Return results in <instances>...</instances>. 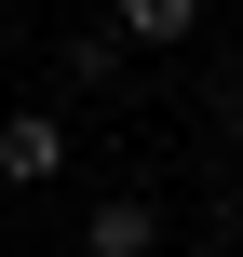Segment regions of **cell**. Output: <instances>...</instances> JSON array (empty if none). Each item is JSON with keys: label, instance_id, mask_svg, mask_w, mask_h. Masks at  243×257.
I'll use <instances>...</instances> for the list:
<instances>
[{"label": "cell", "instance_id": "4", "mask_svg": "<svg viewBox=\"0 0 243 257\" xmlns=\"http://www.w3.org/2000/svg\"><path fill=\"white\" fill-rule=\"evenodd\" d=\"M68 81H81V95H108V81H122V41H108V27H95V41H68Z\"/></svg>", "mask_w": 243, "mask_h": 257}, {"label": "cell", "instance_id": "1", "mask_svg": "<svg viewBox=\"0 0 243 257\" xmlns=\"http://www.w3.org/2000/svg\"><path fill=\"white\" fill-rule=\"evenodd\" d=\"M54 176H68V122L54 108H14L0 122V190H54Z\"/></svg>", "mask_w": 243, "mask_h": 257}, {"label": "cell", "instance_id": "3", "mask_svg": "<svg viewBox=\"0 0 243 257\" xmlns=\"http://www.w3.org/2000/svg\"><path fill=\"white\" fill-rule=\"evenodd\" d=\"M108 41L122 54H189L203 41V0H108Z\"/></svg>", "mask_w": 243, "mask_h": 257}, {"label": "cell", "instance_id": "2", "mask_svg": "<svg viewBox=\"0 0 243 257\" xmlns=\"http://www.w3.org/2000/svg\"><path fill=\"white\" fill-rule=\"evenodd\" d=\"M81 257H162V203H149V190L81 203Z\"/></svg>", "mask_w": 243, "mask_h": 257}, {"label": "cell", "instance_id": "5", "mask_svg": "<svg viewBox=\"0 0 243 257\" xmlns=\"http://www.w3.org/2000/svg\"><path fill=\"white\" fill-rule=\"evenodd\" d=\"M203 257H243V244H203Z\"/></svg>", "mask_w": 243, "mask_h": 257}]
</instances>
